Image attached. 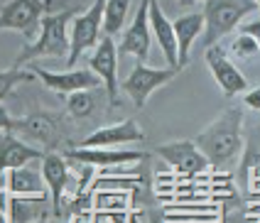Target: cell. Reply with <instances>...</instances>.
<instances>
[{
	"label": "cell",
	"instance_id": "18",
	"mask_svg": "<svg viewBox=\"0 0 260 223\" xmlns=\"http://www.w3.org/2000/svg\"><path fill=\"white\" fill-rule=\"evenodd\" d=\"M147 3H150V30H152V37L157 40V45H159V49H162L167 64L174 66V69H182V66H179V52H177L174 22L167 20V15L162 13L157 0H147Z\"/></svg>",
	"mask_w": 260,
	"mask_h": 223
},
{
	"label": "cell",
	"instance_id": "29",
	"mask_svg": "<svg viewBox=\"0 0 260 223\" xmlns=\"http://www.w3.org/2000/svg\"><path fill=\"white\" fill-rule=\"evenodd\" d=\"M15 125V118L0 105V130H5V133H10V128Z\"/></svg>",
	"mask_w": 260,
	"mask_h": 223
},
{
	"label": "cell",
	"instance_id": "11",
	"mask_svg": "<svg viewBox=\"0 0 260 223\" xmlns=\"http://www.w3.org/2000/svg\"><path fill=\"white\" fill-rule=\"evenodd\" d=\"M64 157L69 162L88 164V167H99V169L125 167L130 162L147 160L145 152H138V150H113V147H69L64 152Z\"/></svg>",
	"mask_w": 260,
	"mask_h": 223
},
{
	"label": "cell",
	"instance_id": "31",
	"mask_svg": "<svg viewBox=\"0 0 260 223\" xmlns=\"http://www.w3.org/2000/svg\"><path fill=\"white\" fill-rule=\"evenodd\" d=\"M0 223H10V221H8V213H5V211H0Z\"/></svg>",
	"mask_w": 260,
	"mask_h": 223
},
{
	"label": "cell",
	"instance_id": "1",
	"mask_svg": "<svg viewBox=\"0 0 260 223\" xmlns=\"http://www.w3.org/2000/svg\"><path fill=\"white\" fill-rule=\"evenodd\" d=\"M194 142L214 169L231 167L246 145L243 142V110L241 108L223 110L206 130L197 135Z\"/></svg>",
	"mask_w": 260,
	"mask_h": 223
},
{
	"label": "cell",
	"instance_id": "3",
	"mask_svg": "<svg viewBox=\"0 0 260 223\" xmlns=\"http://www.w3.org/2000/svg\"><path fill=\"white\" fill-rule=\"evenodd\" d=\"M255 8V0H206L204 3V34L202 47L209 49L226 37L231 30L241 27L243 17H248Z\"/></svg>",
	"mask_w": 260,
	"mask_h": 223
},
{
	"label": "cell",
	"instance_id": "26",
	"mask_svg": "<svg viewBox=\"0 0 260 223\" xmlns=\"http://www.w3.org/2000/svg\"><path fill=\"white\" fill-rule=\"evenodd\" d=\"M231 52L238 57V59H250V57L260 54V45L253 40V37H248V34H238V37L231 42Z\"/></svg>",
	"mask_w": 260,
	"mask_h": 223
},
{
	"label": "cell",
	"instance_id": "28",
	"mask_svg": "<svg viewBox=\"0 0 260 223\" xmlns=\"http://www.w3.org/2000/svg\"><path fill=\"white\" fill-rule=\"evenodd\" d=\"M238 34H248V37H253V40L260 45V17L258 20H253V22L241 25V27H238Z\"/></svg>",
	"mask_w": 260,
	"mask_h": 223
},
{
	"label": "cell",
	"instance_id": "9",
	"mask_svg": "<svg viewBox=\"0 0 260 223\" xmlns=\"http://www.w3.org/2000/svg\"><path fill=\"white\" fill-rule=\"evenodd\" d=\"M206 66H209V71L214 76V81L218 84V89L221 93L226 96V98H233V96H238V93H246L248 91V79L241 74V69L229 59V54H226V49L223 47H209L206 49Z\"/></svg>",
	"mask_w": 260,
	"mask_h": 223
},
{
	"label": "cell",
	"instance_id": "7",
	"mask_svg": "<svg viewBox=\"0 0 260 223\" xmlns=\"http://www.w3.org/2000/svg\"><path fill=\"white\" fill-rule=\"evenodd\" d=\"M179 71H182V69H174V66L152 69V66H147L143 61H138V64L133 66V71L128 74V79L120 84V89L125 91V96L133 101L135 108H143V105L147 103V98L157 89L167 86Z\"/></svg>",
	"mask_w": 260,
	"mask_h": 223
},
{
	"label": "cell",
	"instance_id": "16",
	"mask_svg": "<svg viewBox=\"0 0 260 223\" xmlns=\"http://www.w3.org/2000/svg\"><path fill=\"white\" fill-rule=\"evenodd\" d=\"M44 155H47V150L35 147L13 133H3L0 135V177L8 174L10 169H17V167L42 162Z\"/></svg>",
	"mask_w": 260,
	"mask_h": 223
},
{
	"label": "cell",
	"instance_id": "30",
	"mask_svg": "<svg viewBox=\"0 0 260 223\" xmlns=\"http://www.w3.org/2000/svg\"><path fill=\"white\" fill-rule=\"evenodd\" d=\"M179 5H194V3H206V0H177Z\"/></svg>",
	"mask_w": 260,
	"mask_h": 223
},
{
	"label": "cell",
	"instance_id": "24",
	"mask_svg": "<svg viewBox=\"0 0 260 223\" xmlns=\"http://www.w3.org/2000/svg\"><path fill=\"white\" fill-rule=\"evenodd\" d=\"M67 110H69V116L76 120L88 118V116L96 110V98H93V93H91V91H79V93L67 96Z\"/></svg>",
	"mask_w": 260,
	"mask_h": 223
},
{
	"label": "cell",
	"instance_id": "17",
	"mask_svg": "<svg viewBox=\"0 0 260 223\" xmlns=\"http://www.w3.org/2000/svg\"><path fill=\"white\" fill-rule=\"evenodd\" d=\"M52 213V199L44 196H13L8 201V221L10 223H47Z\"/></svg>",
	"mask_w": 260,
	"mask_h": 223
},
{
	"label": "cell",
	"instance_id": "2",
	"mask_svg": "<svg viewBox=\"0 0 260 223\" xmlns=\"http://www.w3.org/2000/svg\"><path fill=\"white\" fill-rule=\"evenodd\" d=\"M79 15L76 8L61 10V13H49L44 15L42 25H40V34L37 40H32L29 45L22 47V52L17 54L13 66H22L25 61L40 59V57H69L72 52V42H69V27L72 20Z\"/></svg>",
	"mask_w": 260,
	"mask_h": 223
},
{
	"label": "cell",
	"instance_id": "10",
	"mask_svg": "<svg viewBox=\"0 0 260 223\" xmlns=\"http://www.w3.org/2000/svg\"><path fill=\"white\" fill-rule=\"evenodd\" d=\"M88 69L103 81L108 103H111V108H116L120 101H118V47L113 42V37L103 34L99 47L88 57Z\"/></svg>",
	"mask_w": 260,
	"mask_h": 223
},
{
	"label": "cell",
	"instance_id": "15",
	"mask_svg": "<svg viewBox=\"0 0 260 223\" xmlns=\"http://www.w3.org/2000/svg\"><path fill=\"white\" fill-rule=\"evenodd\" d=\"M130 142H145V133L140 130L138 120L133 118L93 130L88 137L81 140L79 147H116V145H130Z\"/></svg>",
	"mask_w": 260,
	"mask_h": 223
},
{
	"label": "cell",
	"instance_id": "4",
	"mask_svg": "<svg viewBox=\"0 0 260 223\" xmlns=\"http://www.w3.org/2000/svg\"><path fill=\"white\" fill-rule=\"evenodd\" d=\"M10 133L17 135L25 142H40L49 152H57L59 147H64V142L69 145L64 118L57 113L37 110V113H29L25 118H15V125L10 128Z\"/></svg>",
	"mask_w": 260,
	"mask_h": 223
},
{
	"label": "cell",
	"instance_id": "23",
	"mask_svg": "<svg viewBox=\"0 0 260 223\" xmlns=\"http://www.w3.org/2000/svg\"><path fill=\"white\" fill-rule=\"evenodd\" d=\"M35 79H37L35 71H25V69H17V66L3 69V71H0V101H5L20 84H29V81H35Z\"/></svg>",
	"mask_w": 260,
	"mask_h": 223
},
{
	"label": "cell",
	"instance_id": "8",
	"mask_svg": "<svg viewBox=\"0 0 260 223\" xmlns=\"http://www.w3.org/2000/svg\"><path fill=\"white\" fill-rule=\"evenodd\" d=\"M159 157L172 167L174 172L184 174V177H197L206 172L211 164L204 157V152L197 147L194 140H174V142H162L155 147Z\"/></svg>",
	"mask_w": 260,
	"mask_h": 223
},
{
	"label": "cell",
	"instance_id": "32",
	"mask_svg": "<svg viewBox=\"0 0 260 223\" xmlns=\"http://www.w3.org/2000/svg\"><path fill=\"white\" fill-rule=\"evenodd\" d=\"M255 8H258V13H260V0H255Z\"/></svg>",
	"mask_w": 260,
	"mask_h": 223
},
{
	"label": "cell",
	"instance_id": "21",
	"mask_svg": "<svg viewBox=\"0 0 260 223\" xmlns=\"http://www.w3.org/2000/svg\"><path fill=\"white\" fill-rule=\"evenodd\" d=\"M174 34H177V52H179V66L184 69L189 64V52L194 40L204 34V15L202 13H189L174 20Z\"/></svg>",
	"mask_w": 260,
	"mask_h": 223
},
{
	"label": "cell",
	"instance_id": "25",
	"mask_svg": "<svg viewBox=\"0 0 260 223\" xmlns=\"http://www.w3.org/2000/svg\"><path fill=\"white\" fill-rule=\"evenodd\" d=\"M93 204H96V208H106V211H125L128 196L123 192H108V189H106V194L101 192L93 199Z\"/></svg>",
	"mask_w": 260,
	"mask_h": 223
},
{
	"label": "cell",
	"instance_id": "22",
	"mask_svg": "<svg viewBox=\"0 0 260 223\" xmlns=\"http://www.w3.org/2000/svg\"><path fill=\"white\" fill-rule=\"evenodd\" d=\"M130 3L133 0H106V10H103V34L106 37H113L123 30Z\"/></svg>",
	"mask_w": 260,
	"mask_h": 223
},
{
	"label": "cell",
	"instance_id": "5",
	"mask_svg": "<svg viewBox=\"0 0 260 223\" xmlns=\"http://www.w3.org/2000/svg\"><path fill=\"white\" fill-rule=\"evenodd\" d=\"M103 10H106V0H93V5L86 13H79L72 20L69 27L72 52L67 57V66H76L79 57H84L91 47H99V42L103 40Z\"/></svg>",
	"mask_w": 260,
	"mask_h": 223
},
{
	"label": "cell",
	"instance_id": "27",
	"mask_svg": "<svg viewBox=\"0 0 260 223\" xmlns=\"http://www.w3.org/2000/svg\"><path fill=\"white\" fill-rule=\"evenodd\" d=\"M243 103L250 108V110H260V86H253L243 93Z\"/></svg>",
	"mask_w": 260,
	"mask_h": 223
},
{
	"label": "cell",
	"instance_id": "6",
	"mask_svg": "<svg viewBox=\"0 0 260 223\" xmlns=\"http://www.w3.org/2000/svg\"><path fill=\"white\" fill-rule=\"evenodd\" d=\"M44 15H49L44 0H8L0 8V30H13L27 40H37Z\"/></svg>",
	"mask_w": 260,
	"mask_h": 223
},
{
	"label": "cell",
	"instance_id": "12",
	"mask_svg": "<svg viewBox=\"0 0 260 223\" xmlns=\"http://www.w3.org/2000/svg\"><path fill=\"white\" fill-rule=\"evenodd\" d=\"M150 45H152V30H150V3L143 0L138 5V13L133 17L130 27L123 32L118 54H133L138 61H147L150 57Z\"/></svg>",
	"mask_w": 260,
	"mask_h": 223
},
{
	"label": "cell",
	"instance_id": "19",
	"mask_svg": "<svg viewBox=\"0 0 260 223\" xmlns=\"http://www.w3.org/2000/svg\"><path fill=\"white\" fill-rule=\"evenodd\" d=\"M3 187L8 189V194L13 196H44L47 194V184H44V177L35 169V167H17V169H10L5 174V181Z\"/></svg>",
	"mask_w": 260,
	"mask_h": 223
},
{
	"label": "cell",
	"instance_id": "13",
	"mask_svg": "<svg viewBox=\"0 0 260 223\" xmlns=\"http://www.w3.org/2000/svg\"><path fill=\"white\" fill-rule=\"evenodd\" d=\"M42 177L47 184V192H49V199H52V213L57 221H61L67 216L64 192L69 184V160L59 152H47L42 160Z\"/></svg>",
	"mask_w": 260,
	"mask_h": 223
},
{
	"label": "cell",
	"instance_id": "20",
	"mask_svg": "<svg viewBox=\"0 0 260 223\" xmlns=\"http://www.w3.org/2000/svg\"><path fill=\"white\" fill-rule=\"evenodd\" d=\"M238 187L246 194L250 184L260 181V128H253L243 145V157L238 164Z\"/></svg>",
	"mask_w": 260,
	"mask_h": 223
},
{
	"label": "cell",
	"instance_id": "14",
	"mask_svg": "<svg viewBox=\"0 0 260 223\" xmlns=\"http://www.w3.org/2000/svg\"><path fill=\"white\" fill-rule=\"evenodd\" d=\"M35 74L49 91L57 93H79V91H91L96 86H103V81L93 74L91 69H69V71H47L42 66H35Z\"/></svg>",
	"mask_w": 260,
	"mask_h": 223
}]
</instances>
